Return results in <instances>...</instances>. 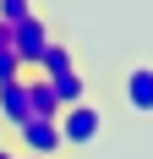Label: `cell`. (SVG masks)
I'll list each match as a JSON object with an SVG mask.
<instances>
[{
  "label": "cell",
  "mask_w": 153,
  "mask_h": 159,
  "mask_svg": "<svg viewBox=\"0 0 153 159\" xmlns=\"http://www.w3.org/2000/svg\"><path fill=\"white\" fill-rule=\"evenodd\" d=\"M28 110L38 115V121H55V115H60V104H55V93H49L44 77H28Z\"/></svg>",
  "instance_id": "cell-7"
},
{
  "label": "cell",
  "mask_w": 153,
  "mask_h": 159,
  "mask_svg": "<svg viewBox=\"0 0 153 159\" xmlns=\"http://www.w3.org/2000/svg\"><path fill=\"white\" fill-rule=\"evenodd\" d=\"M16 159H33V154H16Z\"/></svg>",
  "instance_id": "cell-12"
},
{
  "label": "cell",
  "mask_w": 153,
  "mask_h": 159,
  "mask_svg": "<svg viewBox=\"0 0 153 159\" xmlns=\"http://www.w3.org/2000/svg\"><path fill=\"white\" fill-rule=\"evenodd\" d=\"M60 126H55V121H38V115H33V121H22V126H16V154H33V159H55L60 154Z\"/></svg>",
  "instance_id": "cell-3"
},
{
  "label": "cell",
  "mask_w": 153,
  "mask_h": 159,
  "mask_svg": "<svg viewBox=\"0 0 153 159\" xmlns=\"http://www.w3.org/2000/svg\"><path fill=\"white\" fill-rule=\"evenodd\" d=\"M0 121L6 126H22V121H33V110H28V77H16V82H6L0 88Z\"/></svg>",
  "instance_id": "cell-5"
},
{
  "label": "cell",
  "mask_w": 153,
  "mask_h": 159,
  "mask_svg": "<svg viewBox=\"0 0 153 159\" xmlns=\"http://www.w3.org/2000/svg\"><path fill=\"white\" fill-rule=\"evenodd\" d=\"M0 159H16V148H11V143H0Z\"/></svg>",
  "instance_id": "cell-11"
},
{
  "label": "cell",
  "mask_w": 153,
  "mask_h": 159,
  "mask_svg": "<svg viewBox=\"0 0 153 159\" xmlns=\"http://www.w3.org/2000/svg\"><path fill=\"white\" fill-rule=\"evenodd\" d=\"M16 77H28V71L16 66V55H11V49H0V88H6V82H16Z\"/></svg>",
  "instance_id": "cell-10"
},
{
  "label": "cell",
  "mask_w": 153,
  "mask_h": 159,
  "mask_svg": "<svg viewBox=\"0 0 153 159\" xmlns=\"http://www.w3.org/2000/svg\"><path fill=\"white\" fill-rule=\"evenodd\" d=\"M55 126H60V143H66V148H93L98 137H104V110L88 99V104L60 110V115H55Z\"/></svg>",
  "instance_id": "cell-2"
},
{
  "label": "cell",
  "mask_w": 153,
  "mask_h": 159,
  "mask_svg": "<svg viewBox=\"0 0 153 159\" xmlns=\"http://www.w3.org/2000/svg\"><path fill=\"white\" fill-rule=\"evenodd\" d=\"M66 71H76V55H71V49H66V44H49L44 49V61H38V77H66Z\"/></svg>",
  "instance_id": "cell-8"
},
{
  "label": "cell",
  "mask_w": 153,
  "mask_h": 159,
  "mask_svg": "<svg viewBox=\"0 0 153 159\" xmlns=\"http://www.w3.org/2000/svg\"><path fill=\"white\" fill-rule=\"evenodd\" d=\"M120 99L131 115H153V66H131L120 77Z\"/></svg>",
  "instance_id": "cell-4"
},
{
  "label": "cell",
  "mask_w": 153,
  "mask_h": 159,
  "mask_svg": "<svg viewBox=\"0 0 153 159\" xmlns=\"http://www.w3.org/2000/svg\"><path fill=\"white\" fill-rule=\"evenodd\" d=\"M49 93H55V104H60V110H71V104H88V77H82V71L49 77Z\"/></svg>",
  "instance_id": "cell-6"
},
{
  "label": "cell",
  "mask_w": 153,
  "mask_h": 159,
  "mask_svg": "<svg viewBox=\"0 0 153 159\" xmlns=\"http://www.w3.org/2000/svg\"><path fill=\"white\" fill-rule=\"evenodd\" d=\"M55 44V33H49V22L38 11L28 16V22H16L11 28V55H16V66L28 71V77H38V61H44V49Z\"/></svg>",
  "instance_id": "cell-1"
},
{
  "label": "cell",
  "mask_w": 153,
  "mask_h": 159,
  "mask_svg": "<svg viewBox=\"0 0 153 159\" xmlns=\"http://www.w3.org/2000/svg\"><path fill=\"white\" fill-rule=\"evenodd\" d=\"M33 11H38L33 0H0V22H6V28H16V22H28Z\"/></svg>",
  "instance_id": "cell-9"
}]
</instances>
